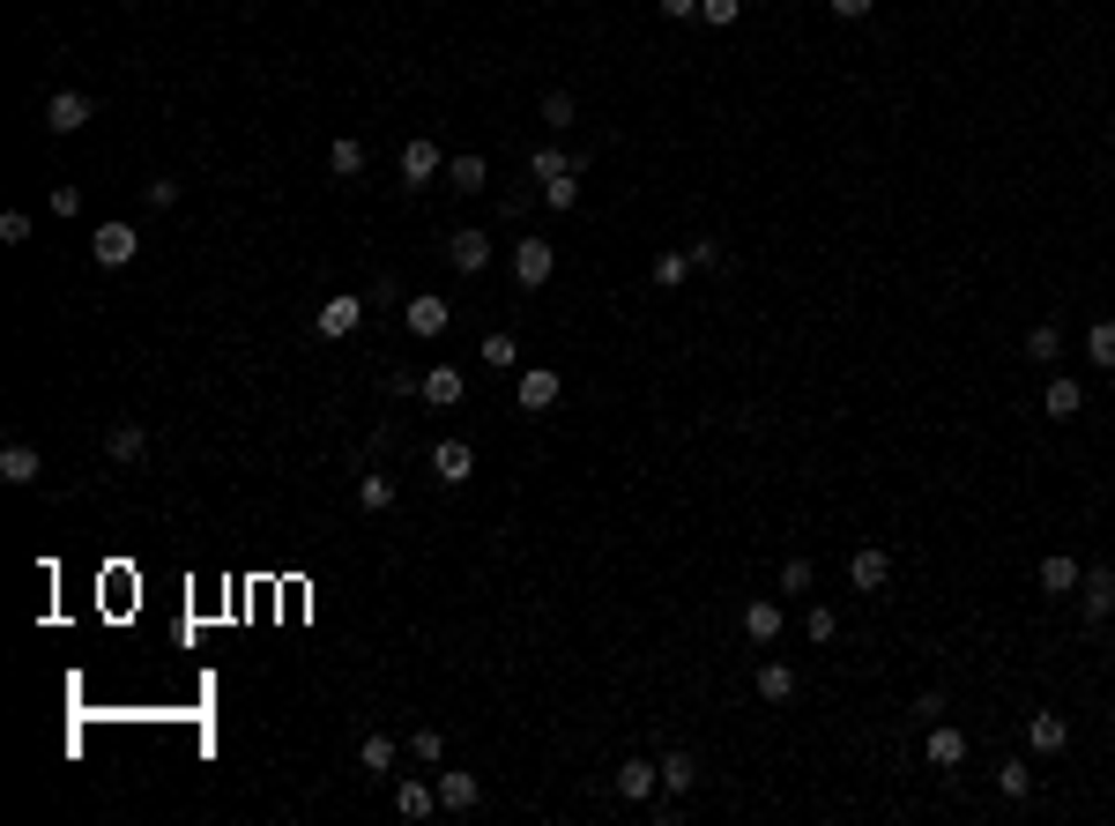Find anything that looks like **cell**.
Instances as JSON below:
<instances>
[{
    "label": "cell",
    "instance_id": "cell-9",
    "mask_svg": "<svg viewBox=\"0 0 1115 826\" xmlns=\"http://www.w3.org/2000/svg\"><path fill=\"white\" fill-rule=\"evenodd\" d=\"M432 476H439V484H469V476H476V447H469V440H439V447H432Z\"/></svg>",
    "mask_w": 1115,
    "mask_h": 826
},
{
    "label": "cell",
    "instance_id": "cell-20",
    "mask_svg": "<svg viewBox=\"0 0 1115 826\" xmlns=\"http://www.w3.org/2000/svg\"><path fill=\"white\" fill-rule=\"evenodd\" d=\"M417 395L439 402V410H454V402H462V365H432V373L417 380Z\"/></svg>",
    "mask_w": 1115,
    "mask_h": 826
},
{
    "label": "cell",
    "instance_id": "cell-43",
    "mask_svg": "<svg viewBox=\"0 0 1115 826\" xmlns=\"http://www.w3.org/2000/svg\"><path fill=\"white\" fill-rule=\"evenodd\" d=\"M685 253H692V269H721V246H714V239H692Z\"/></svg>",
    "mask_w": 1115,
    "mask_h": 826
},
{
    "label": "cell",
    "instance_id": "cell-32",
    "mask_svg": "<svg viewBox=\"0 0 1115 826\" xmlns=\"http://www.w3.org/2000/svg\"><path fill=\"white\" fill-rule=\"evenodd\" d=\"M685 275H692V253H685V246H669V253H655V283H662V291H677V283H685Z\"/></svg>",
    "mask_w": 1115,
    "mask_h": 826
},
{
    "label": "cell",
    "instance_id": "cell-4",
    "mask_svg": "<svg viewBox=\"0 0 1115 826\" xmlns=\"http://www.w3.org/2000/svg\"><path fill=\"white\" fill-rule=\"evenodd\" d=\"M618 797L625 804H655L662 797V759H625L618 767Z\"/></svg>",
    "mask_w": 1115,
    "mask_h": 826
},
{
    "label": "cell",
    "instance_id": "cell-1",
    "mask_svg": "<svg viewBox=\"0 0 1115 826\" xmlns=\"http://www.w3.org/2000/svg\"><path fill=\"white\" fill-rule=\"evenodd\" d=\"M90 120H98L90 90H52V98H45V134H82Z\"/></svg>",
    "mask_w": 1115,
    "mask_h": 826
},
{
    "label": "cell",
    "instance_id": "cell-35",
    "mask_svg": "<svg viewBox=\"0 0 1115 826\" xmlns=\"http://www.w3.org/2000/svg\"><path fill=\"white\" fill-rule=\"evenodd\" d=\"M357 500H365L372 514H387V506H395V476H379V470H372L365 484H357Z\"/></svg>",
    "mask_w": 1115,
    "mask_h": 826
},
{
    "label": "cell",
    "instance_id": "cell-37",
    "mask_svg": "<svg viewBox=\"0 0 1115 826\" xmlns=\"http://www.w3.org/2000/svg\"><path fill=\"white\" fill-rule=\"evenodd\" d=\"M572 120H580L572 90H550V98H544V127H572Z\"/></svg>",
    "mask_w": 1115,
    "mask_h": 826
},
{
    "label": "cell",
    "instance_id": "cell-33",
    "mask_svg": "<svg viewBox=\"0 0 1115 826\" xmlns=\"http://www.w3.org/2000/svg\"><path fill=\"white\" fill-rule=\"evenodd\" d=\"M1026 357H1034V365H1056V357H1064V335H1056V321H1041L1034 335H1026Z\"/></svg>",
    "mask_w": 1115,
    "mask_h": 826
},
{
    "label": "cell",
    "instance_id": "cell-26",
    "mask_svg": "<svg viewBox=\"0 0 1115 826\" xmlns=\"http://www.w3.org/2000/svg\"><path fill=\"white\" fill-rule=\"evenodd\" d=\"M357 759H365V775H395L402 752H395V737H387V729H372L365 745H357Z\"/></svg>",
    "mask_w": 1115,
    "mask_h": 826
},
{
    "label": "cell",
    "instance_id": "cell-45",
    "mask_svg": "<svg viewBox=\"0 0 1115 826\" xmlns=\"http://www.w3.org/2000/svg\"><path fill=\"white\" fill-rule=\"evenodd\" d=\"M655 8H662L669 23H692V16H699V0H655Z\"/></svg>",
    "mask_w": 1115,
    "mask_h": 826
},
{
    "label": "cell",
    "instance_id": "cell-15",
    "mask_svg": "<svg viewBox=\"0 0 1115 826\" xmlns=\"http://www.w3.org/2000/svg\"><path fill=\"white\" fill-rule=\"evenodd\" d=\"M313 328H321V335H357V328H365V299H327L321 313H313Z\"/></svg>",
    "mask_w": 1115,
    "mask_h": 826
},
{
    "label": "cell",
    "instance_id": "cell-22",
    "mask_svg": "<svg viewBox=\"0 0 1115 826\" xmlns=\"http://www.w3.org/2000/svg\"><path fill=\"white\" fill-rule=\"evenodd\" d=\"M395 812H402V819H432V812H439V782H402Z\"/></svg>",
    "mask_w": 1115,
    "mask_h": 826
},
{
    "label": "cell",
    "instance_id": "cell-14",
    "mask_svg": "<svg viewBox=\"0 0 1115 826\" xmlns=\"http://www.w3.org/2000/svg\"><path fill=\"white\" fill-rule=\"evenodd\" d=\"M781 626H789V618H781V603H767V596L743 603V633H751V648H773V641H781Z\"/></svg>",
    "mask_w": 1115,
    "mask_h": 826
},
{
    "label": "cell",
    "instance_id": "cell-23",
    "mask_svg": "<svg viewBox=\"0 0 1115 826\" xmlns=\"http://www.w3.org/2000/svg\"><path fill=\"white\" fill-rule=\"evenodd\" d=\"M759 701H767V707H789L795 701V671H789V663H759Z\"/></svg>",
    "mask_w": 1115,
    "mask_h": 826
},
{
    "label": "cell",
    "instance_id": "cell-29",
    "mask_svg": "<svg viewBox=\"0 0 1115 826\" xmlns=\"http://www.w3.org/2000/svg\"><path fill=\"white\" fill-rule=\"evenodd\" d=\"M580 157H566L558 142H544V150H528V179H566Z\"/></svg>",
    "mask_w": 1115,
    "mask_h": 826
},
{
    "label": "cell",
    "instance_id": "cell-6",
    "mask_svg": "<svg viewBox=\"0 0 1115 826\" xmlns=\"http://www.w3.org/2000/svg\"><path fill=\"white\" fill-rule=\"evenodd\" d=\"M439 164H446V157H439V142H432V134H409V142H402V187L439 179Z\"/></svg>",
    "mask_w": 1115,
    "mask_h": 826
},
{
    "label": "cell",
    "instance_id": "cell-28",
    "mask_svg": "<svg viewBox=\"0 0 1115 826\" xmlns=\"http://www.w3.org/2000/svg\"><path fill=\"white\" fill-rule=\"evenodd\" d=\"M476 357H484L491 373H514V365H520V343L506 335V328H491V335H484V351H476Z\"/></svg>",
    "mask_w": 1115,
    "mask_h": 826
},
{
    "label": "cell",
    "instance_id": "cell-21",
    "mask_svg": "<svg viewBox=\"0 0 1115 826\" xmlns=\"http://www.w3.org/2000/svg\"><path fill=\"white\" fill-rule=\"evenodd\" d=\"M1078 574H1086V566H1078L1071 551H1048V558H1041V588H1048V596H1071Z\"/></svg>",
    "mask_w": 1115,
    "mask_h": 826
},
{
    "label": "cell",
    "instance_id": "cell-44",
    "mask_svg": "<svg viewBox=\"0 0 1115 826\" xmlns=\"http://www.w3.org/2000/svg\"><path fill=\"white\" fill-rule=\"evenodd\" d=\"M825 8H833L841 23H863V16H870V8H878V0H825Z\"/></svg>",
    "mask_w": 1115,
    "mask_h": 826
},
{
    "label": "cell",
    "instance_id": "cell-30",
    "mask_svg": "<svg viewBox=\"0 0 1115 826\" xmlns=\"http://www.w3.org/2000/svg\"><path fill=\"white\" fill-rule=\"evenodd\" d=\"M104 454H112V462H142V454H149L142 425H112V440H104Z\"/></svg>",
    "mask_w": 1115,
    "mask_h": 826
},
{
    "label": "cell",
    "instance_id": "cell-40",
    "mask_svg": "<svg viewBox=\"0 0 1115 826\" xmlns=\"http://www.w3.org/2000/svg\"><path fill=\"white\" fill-rule=\"evenodd\" d=\"M743 16V0H699V23H714V30H729Z\"/></svg>",
    "mask_w": 1115,
    "mask_h": 826
},
{
    "label": "cell",
    "instance_id": "cell-25",
    "mask_svg": "<svg viewBox=\"0 0 1115 826\" xmlns=\"http://www.w3.org/2000/svg\"><path fill=\"white\" fill-rule=\"evenodd\" d=\"M446 179H454L462 194H484V187H491V164H484V157H476V150H462V157H454V164H446Z\"/></svg>",
    "mask_w": 1115,
    "mask_h": 826
},
{
    "label": "cell",
    "instance_id": "cell-19",
    "mask_svg": "<svg viewBox=\"0 0 1115 826\" xmlns=\"http://www.w3.org/2000/svg\"><path fill=\"white\" fill-rule=\"evenodd\" d=\"M662 789H669V797H692V789H699V759L685 745L662 752Z\"/></svg>",
    "mask_w": 1115,
    "mask_h": 826
},
{
    "label": "cell",
    "instance_id": "cell-16",
    "mask_svg": "<svg viewBox=\"0 0 1115 826\" xmlns=\"http://www.w3.org/2000/svg\"><path fill=\"white\" fill-rule=\"evenodd\" d=\"M1041 410H1048V417H1078V410H1086V387H1078L1071 373H1048V387H1041Z\"/></svg>",
    "mask_w": 1115,
    "mask_h": 826
},
{
    "label": "cell",
    "instance_id": "cell-31",
    "mask_svg": "<svg viewBox=\"0 0 1115 826\" xmlns=\"http://www.w3.org/2000/svg\"><path fill=\"white\" fill-rule=\"evenodd\" d=\"M996 789H1004V797H1034V767H1026V759H1004V767H996Z\"/></svg>",
    "mask_w": 1115,
    "mask_h": 826
},
{
    "label": "cell",
    "instance_id": "cell-2",
    "mask_svg": "<svg viewBox=\"0 0 1115 826\" xmlns=\"http://www.w3.org/2000/svg\"><path fill=\"white\" fill-rule=\"evenodd\" d=\"M550 269H558V253H550V239H520L514 246V283L520 291H544Z\"/></svg>",
    "mask_w": 1115,
    "mask_h": 826
},
{
    "label": "cell",
    "instance_id": "cell-11",
    "mask_svg": "<svg viewBox=\"0 0 1115 826\" xmlns=\"http://www.w3.org/2000/svg\"><path fill=\"white\" fill-rule=\"evenodd\" d=\"M402 321H409V335H424V343H432V335H446L454 305H446V299H402Z\"/></svg>",
    "mask_w": 1115,
    "mask_h": 826
},
{
    "label": "cell",
    "instance_id": "cell-3",
    "mask_svg": "<svg viewBox=\"0 0 1115 826\" xmlns=\"http://www.w3.org/2000/svg\"><path fill=\"white\" fill-rule=\"evenodd\" d=\"M1078 611H1086V626H1108V618H1115V574H1108V566L1078 574Z\"/></svg>",
    "mask_w": 1115,
    "mask_h": 826
},
{
    "label": "cell",
    "instance_id": "cell-36",
    "mask_svg": "<svg viewBox=\"0 0 1115 826\" xmlns=\"http://www.w3.org/2000/svg\"><path fill=\"white\" fill-rule=\"evenodd\" d=\"M811 581H818L811 558H789V566H781V596H811Z\"/></svg>",
    "mask_w": 1115,
    "mask_h": 826
},
{
    "label": "cell",
    "instance_id": "cell-24",
    "mask_svg": "<svg viewBox=\"0 0 1115 826\" xmlns=\"http://www.w3.org/2000/svg\"><path fill=\"white\" fill-rule=\"evenodd\" d=\"M327 172L357 179V172H365V142H357V134H335V142H327Z\"/></svg>",
    "mask_w": 1115,
    "mask_h": 826
},
{
    "label": "cell",
    "instance_id": "cell-17",
    "mask_svg": "<svg viewBox=\"0 0 1115 826\" xmlns=\"http://www.w3.org/2000/svg\"><path fill=\"white\" fill-rule=\"evenodd\" d=\"M1026 745H1034V752H1064L1071 745V723L1056 715V707H1041V715H1026Z\"/></svg>",
    "mask_w": 1115,
    "mask_h": 826
},
{
    "label": "cell",
    "instance_id": "cell-27",
    "mask_svg": "<svg viewBox=\"0 0 1115 826\" xmlns=\"http://www.w3.org/2000/svg\"><path fill=\"white\" fill-rule=\"evenodd\" d=\"M580 172H588V157H580L566 179H544V201L558 209V216H566V209H580Z\"/></svg>",
    "mask_w": 1115,
    "mask_h": 826
},
{
    "label": "cell",
    "instance_id": "cell-12",
    "mask_svg": "<svg viewBox=\"0 0 1115 826\" xmlns=\"http://www.w3.org/2000/svg\"><path fill=\"white\" fill-rule=\"evenodd\" d=\"M446 261L462 275H484L491 269V239H484V231H454V239H446Z\"/></svg>",
    "mask_w": 1115,
    "mask_h": 826
},
{
    "label": "cell",
    "instance_id": "cell-7",
    "mask_svg": "<svg viewBox=\"0 0 1115 826\" xmlns=\"http://www.w3.org/2000/svg\"><path fill=\"white\" fill-rule=\"evenodd\" d=\"M848 581H855L863 596H878V588L892 581V551H885V544H863L855 558H848Z\"/></svg>",
    "mask_w": 1115,
    "mask_h": 826
},
{
    "label": "cell",
    "instance_id": "cell-18",
    "mask_svg": "<svg viewBox=\"0 0 1115 826\" xmlns=\"http://www.w3.org/2000/svg\"><path fill=\"white\" fill-rule=\"evenodd\" d=\"M476 804H484V782L476 775H462V767L439 775V812H476Z\"/></svg>",
    "mask_w": 1115,
    "mask_h": 826
},
{
    "label": "cell",
    "instance_id": "cell-42",
    "mask_svg": "<svg viewBox=\"0 0 1115 826\" xmlns=\"http://www.w3.org/2000/svg\"><path fill=\"white\" fill-rule=\"evenodd\" d=\"M142 194H149V209H172V201H179V179H149Z\"/></svg>",
    "mask_w": 1115,
    "mask_h": 826
},
{
    "label": "cell",
    "instance_id": "cell-39",
    "mask_svg": "<svg viewBox=\"0 0 1115 826\" xmlns=\"http://www.w3.org/2000/svg\"><path fill=\"white\" fill-rule=\"evenodd\" d=\"M409 759L439 767V759H446V737H439V729H417V737H409Z\"/></svg>",
    "mask_w": 1115,
    "mask_h": 826
},
{
    "label": "cell",
    "instance_id": "cell-13",
    "mask_svg": "<svg viewBox=\"0 0 1115 826\" xmlns=\"http://www.w3.org/2000/svg\"><path fill=\"white\" fill-rule=\"evenodd\" d=\"M38 470H45V462H38L30 440H8V447H0V484H16V492H23V484H38Z\"/></svg>",
    "mask_w": 1115,
    "mask_h": 826
},
{
    "label": "cell",
    "instance_id": "cell-41",
    "mask_svg": "<svg viewBox=\"0 0 1115 826\" xmlns=\"http://www.w3.org/2000/svg\"><path fill=\"white\" fill-rule=\"evenodd\" d=\"M0 239H8V246H23V239H30V216H23V209H8V216H0Z\"/></svg>",
    "mask_w": 1115,
    "mask_h": 826
},
{
    "label": "cell",
    "instance_id": "cell-10",
    "mask_svg": "<svg viewBox=\"0 0 1115 826\" xmlns=\"http://www.w3.org/2000/svg\"><path fill=\"white\" fill-rule=\"evenodd\" d=\"M558 395H566V380L550 373V365H528V373H520V410H528V417H544Z\"/></svg>",
    "mask_w": 1115,
    "mask_h": 826
},
{
    "label": "cell",
    "instance_id": "cell-8",
    "mask_svg": "<svg viewBox=\"0 0 1115 826\" xmlns=\"http://www.w3.org/2000/svg\"><path fill=\"white\" fill-rule=\"evenodd\" d=\"M134 246H142V231H134V224H104L98 239H90L98 269H126V261H134Z\"/></svg>",
    "mask_w": 1115,
    "mask_h": 826
},
{
    "label": "cell",
    "instance_id": "cell-34",
    "mask_svg": "<svg viewBox=\"0 0 1115 826\" xmlns=\"http://www.w3.org/2000/svg\"><path fill=\"white\" fill-rule=\"evenodd\" d=\"M1086 357L1101 365V373H1115V321H1093V335H1086Z\"/></svg>",
    "mask_w": 1115,
    "mask_h": 826
},
{
    "label": "cell",
    "instance_id": "cell-38",
    "mask_svg": "<svg viewBox=\"0 0 1115 826\" xmlns=\"http://www.w3.org/2000/svg\"><path fill=\"white\" fill-rule=\"evenodd\" d=\"M803 633H811V648H825V641H833V633H841V618H833V611H825V603H811V618H803Z\"/></svg>",
    "mask_w": 1115,
    "mask_h": 826
},
{
    "label": "cell",
    "instance_id": "cell-5",
    "mask_svg": "<svg viewBox=\"0 0 1115 826\" xmlns=\"http://www.w3.org/2000/svg\"><path fill=\"white\" fill-rule=\"evenodd\" d=\"M922 759H930L937 775H952V767L966 759V729H952V723L937 715V723H930V737H922Z\"/></svg>",
    "mask_w": 1115,
    "mask_h": 826
}]
</instances>
